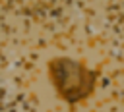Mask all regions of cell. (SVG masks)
<instances>
[{
	"label": "cell",
	"mask_w": 124,
	"mask_h": 112,
	"mask_svg": "<svg viewBox=\"0 0 124 112\" xmlns=\"http://www.w3.org/2000/svg\"><path fill=\"white\" fill-rule=\"evenodd\" d=\"M0 112H124V0H0Z\"/></svg>",
	"instance_id": "obj_1"
}]
</instances>
